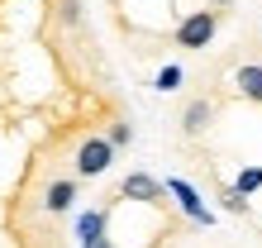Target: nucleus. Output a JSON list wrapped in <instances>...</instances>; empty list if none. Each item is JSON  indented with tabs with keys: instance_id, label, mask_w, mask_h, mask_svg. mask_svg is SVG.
Segmentation results:
<instances>
[{
	"instance_id": "obj_1",
	"label": "nucleus",
	"mask_w": 262,
	"mask_h": 248,
	"mask_svg": "<svg viewBox=\"0 0 262 248\" xmlns=\"http://www.w3.org/2000/svg\"><path fill=\"white\" fill-rule=\"evenodd\" d=\"M220 19H224V14L214 10V5L181 14V19H177V29H172V43H177V48H186V53L210 48V43H214V34H220Z\"/></svg>"
},
{
	"instance_id": "obj_2",
	"label": "nucleus",
	"mask_w": 262,
	"mask_h": 248,
	"mask_svg": "<svg viewBox=\"0 0 262 248\" xmlns=\"http://www.w3.org/2000/svg\"><path fill=\"white\" fill-rule=\"evenodd\" d=\"M115 143L105 134H91V138H81V148H76V158H72V167H76V177L81 181H96V177H105L115 167Z\"/></svg>"
},
{
	"instance_id": "obj_3",
	"label": "nucleus",
	"mask_w": 262,
	"mask_h": 248,
	"mask_svg": "<svg viewBox=\"0 0 262 248\" xmlns=\"http://www.w3.org/2000/svg\"><path fill=\"white\" fill-rule=\"evenodd\" d=\"M167 196H172L177 205H181V215H186L191 224H205V229L214 224V210L205 205V200H200V191H195L186 177H167Z\"/></svg>"
},
{
	"instance_id": "obj_4",
	"label": "nucleus",
	"mask_w": 262,
	"mask_h": 248,
	"mask_svg": "<svg viewBox=\"0 0 262 248\" xmlns=\"http://www.w3.org/2000/svg\"><path fill=\"white\" fill-rule=\"evenodd\" d=\"M119 196L138 200V205H162V200H167V181L148 177V172H129L124 181H119Z\"/></svg>"
},
{
	"instance_id": "obj_5",
	"label": "nucleus",
	"mask_w": 262,
	"mask_h": 248,
	"mask_svg": "<svg viewBox=\"0 0 262 248\" xmlns=\"http://www.w3.org/2000/svg\"><path fill=\"white\" fill-rule=\"evenodd\" d=\"M76 196H81V177H57V181H48V191H43V210L67 215L76 205Z\"/></svg>"
},
{
	"instance_id": "obj_6",
	"label": "nucleus",
	"mask_w": 262,
	"mask_h": 248,
	"mask_svg": "<svg viewBox=\"0 0 262 248\" xmlns=\"http://www.w3.org/2000/svg\"><path fill=\"white\" fill-rule=\"evenodd\" d=\"M210 124H214V100L210 96L186 100V110H181V134H186V138H200Z\"/></svg>"
},
{
	"instance_id": "obj_7",
	"label": "nucleus",
	"mask_w": 262,
	"mask_h": 248,
	"mask_svg": "<svg viewBox=\"0 0 262 248\" xmlns=\"http://www.w3.org/2000/svg\"><path fill=\"white\" fill-rule=\"evenodd\" d=\"M234 91H238L243 100L262 105V62H243V67L234 72Z\"/></svg>"
},
{
	"instance_id": "obj_8",
	"label": "nucleus",
	"mask_w": 262,
	"mask_h": 248,
	"mask_svg": "<svg viewBox=\"0 0 262 248\" xmlns=\"http://www.w3.org/2000/svg\"><path fill=\"white\" fill-rule=\"evenodd\" d=\"M105 224H110V210H81L76 215V239H81V248L105 239Z\"/></svg>"
},
{
	"instance_id": "obj_9",
	"label": "nucleus",
	"mask_w": 262,
	"mask_h": 248,
	"mask_svg": "<svg viewBox=\"0 0 262 248\" xmlns=\"http://www.w3.org/2000/svg\"><path fill=\"white\" fill-rule=\"evenodd\" d=\"M181 81H186V72L177 67V62H167V67L152 76V91H162V96H172V91H181Z\"/></svg>"
},
{
	"instance_id": "obj_10",
	"label": "nucleus",
	"mask_w": 262,
	"mask_h": 248,
	"mask_svg": "<svg viewBox=\"0 0 262 248\" xmlns=\"http://www.w3.org/2000/svg\"><path fill=\"white\" fill-rule=\"evenodd\" d=\"M234 191H243V196L262 191V167H243V172L234 177Z\"/></svg>"
},
{
	"instance_id": "obj_11",
	"label": "nucleus",
	"mask_w": 262,
	"mask_h": 248,
	"mask_svg": "<svg viewBox=\"0 0 262 248\" xmlns=\"http://www.w3.org/2000/svg\"><path fill=\"white\" fill-rule=\"evenodd\" d=\"M220 205H224L229 215H248V196L234 191V186H224V191H220Z\"/></svg>"
},
{
	"instance_id": "obj_12",
	"label": "nucleus",
	"mask_w": 262,
	"mask_h": 248,
	"mask_svg": "<svg viewBox=\"0 0 262 248\" xmlns=\"http://www.w3.org/2000/svg\"><path fill=\"white\" fill-rule=\"evenodd\" d=\"M105 138H110L115 148H129V143H134V124H124V119H115L110 129H105Z\"/></svg>"
},
{
	"instance_id": "obj_13",
	"label": "nucleus",
	"mask_w": 262,
	"mask_h": 248,
	"mask_svg": "<svg viewBox=\"0 0 262 248\" xmlns=\"http://www.w3.org/2000/svg\"><path fill=\"white\" fill-rule=\"evenodd\" d=\"M57 19H62L67 29L81 24V0H57Z\"/></svg>"
},
{
	"instance_id": "obj_14",
	"label": "nucleus",
	"mask_w": 262,
	"mask_h": 248,
	"mask_svg": "<svg viewBox=\"0 0 262 248\" xmlns=\"http://www.w3.org/2000/svg\"><path fill=\"white\" fill-rule=\"evenodd\" d=\"M86 248H119V243H115L110 234H105V239H96V243H86Z\"/></svg>"
},
{
	"instance_id": "obj_15",
	"label": "nucleus",
	"mask_w": 262,
	"mask_h": 248,
	"mask_svg": "<svg viewBox=\"0 0 262 248\" xmlns=\"http://www.w3.org/2000/svg\"><path fill=\"white\" fill-rule=\"evenodd\" d=\"M210 5H214V10H229V5H234V0H210Z\"/></svg>"
}]
</instances>
